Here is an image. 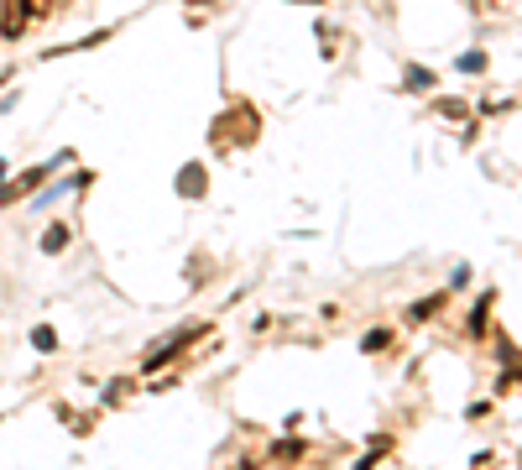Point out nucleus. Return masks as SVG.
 <instances>
[{"instance_id": "nucleus-1", "label": "nucleus", "mask_w": 522, "mask_h": 470, "mask_svg": "<svg viewBox=\"0 0 522 470\" xmlns=\"http://www.w3.org/2000/svg\"><path fill=\"white\" fill-rule=\"evenodd\" d=\"M31 16H37L31 0H0V37H21Z\"/></svg>"}, {"instance_id": "nucleus-2", "label": "nucleus", "mask_w": 522, "mask_h": 470, "mask_svg": "<svg viewBox=\"0 0 522 470\" xmlns=\"http://www.w3.org/2000/svg\"><path fill=\"white\" fill-rule=\"evenodd\" d=\"M42 178H47V167H27V173H21L11 188H0V199H21V193H27V188H37Z\"/></svg>"}, {"instance_id": "nucleus-3", "label": "nucleus", "mask_w": 522, "mask_h": 470, "mask_svg": "<svg viewBox=\"0 0 522 470\" xmlns=\"http://www.w3.org/2000/svg\"><path fill=\"white\" fill-rule=\"evenodd\" d=\"M68 246V225H47V235H42V251L53 256V251H63Z\"/></svg>"}, {"instance_id": "nucleus-4", "label": "nucleus", "mask_w": 522, "mask_h": 470, "mask_svg": "<svg viewBox=\"0 0 522 470\" xmlns=\"http://www.w3.org/2000/svg\"><path fill=\"white\" fill-rule=\"evenodd\" d=\"M31 345H37V350H58V335H53V329H47V324H42V329H37V335H31Z\"/></svg>"}]
</instances>
